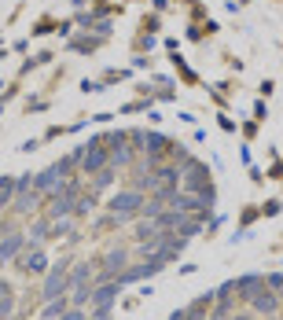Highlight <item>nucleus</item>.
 Returning a JSON list of instances; mask_svg holds the SVG:
<instances>
[{"instance_id": "obj_8", "label": "nucleus", "mask_w": 283, "mask_h": 320, "mask_svg": "<svg viewBox=\"0 0 283 320\" xmlns=\"http://www.w3.org/2000/svg\"><path fill=\"white\" fill-rule=\"evenodd\" d=\"M8 295H11V287H8L4 280H0V298H8Z\"/></svg>"}, {"instance_id": "obj_5", "label": "nucleus", "mask_w": 283, "mask_h": 320, "mask_svg": "<svg viewBox=\"0 0 283 320\" xmlns=\"http://www.w3.org/2000/svg\"><path fill=\"white\" fill-rule=\"evenodd\" d=\"M136 206V195H121V199H114V210H133Z\"/></svg>"}, {"instance_id": "obj_7", "label": "nucleus", "mask_w": 283, "mask_h": 320, "mask_svg": "<svg viewBox=\"0 0 283 320\" xmlns=\"http://www.w3.org/2000/svg\"><path fill=\"white\" fill-rule=\"evenodd\" d=\"M59 320H81V313H77V309H70V313H62Z\"/></svg>"}, {"instance_id": "obj_4", "label": "nucleus", "mask_w": 283, "mask_h": 320, "mask_svg": "<svg viewBox=\"0 0 283 320\" xmlns=\"http://www.w3.org/2000/svg\"><path fill=\"white\" fill-rule=\"evenodd\" d=\"M19 247H22V239H19V236H11V239H4V243H0V265H4V262H11Z\"/></svg>"}, {"instance_id": "obj_1", "label": "nucleus", "mask_w": 283, "mask_h": 320, "mask_svg": "<svg viewBox=\"0 0 283 320\" xmlns=\"http://www.w3.org/2000/svg\"><path fill=\"white\" fill-rule=\"evenodd\" d=\"M62 291H67V265H55L52 272H48V280H44V298H59Z\"/></svg>"}, {"instance_id": "obj_3", "label": "nucleus", "mask_w": 283, "mask_h": 320, "mask_svg": "<svg viewBox=\"0 0 283 320\" xmlns=\"http://www.w3.org/2000/svg\"><path fill=\"white\" fill-rule=\"evenodd\" d=\"M19 269H22V272H44V254H41V250H34V254H26Z\"/></svg>"}, {"instance_id": "obj_6", "label": "nucleus", "mask_w": 283, "mask_h": 320, "mask_svg": "<svg viewBox=\"0 0 283 320\" xmlns=\"http://www.w3.org/2000/svg\"><path fill=\"white\" fill-rule=\"evenodd\" d=\"M258 309H276V298H269V295H258Z\"/></svg>"}, {"instance_id": "obj_2", "label": "nucleus", "mask_w": 283, "mask_h": 320, "mask_svg": "<svg viewBox=\"0 0 283 320\" xmlns=\"http://www.w3.org/2000/svg\"><path fill=\"white\" fill-rule=\"evenodd\" d=\"M114 291H118V287H111V283H107V287H100V291L92 295V302H96V313H107V309H111V298H114Z\"/></svg>"}]
</instances>
